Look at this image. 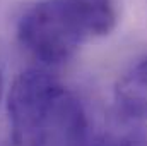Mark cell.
<instances>
[{"mask_svg":"<svg viewBox=\"0 0 147 146\" xmlns=\"http://www.w3.org/2000/svg\"><path fill=\"white\" fill-rule=\"evenodd\" d=\"M3 96V74H2V69H0V100Z\"/></svg>","mask_w":147,"mask_h":146,"instance_id":"8992f818","label":"cell"},{"mask_svg":"<svg viewBox=\"0 0 147 146\" xmlns=\"http://www.w3.org/2000/svg\"><path fill=\"white\" fill-rule=\"evenodd\" d=\"M7 112L14 146H92L84 103L46 71L28 69L14 79Z\"/></svg>","mask_w":147,"mask_h":146,"instance_id":"6da1fadb","label":"cell"},{"mask_svg":"<svg viewBox=\"0 0 147 146\" xmlns=\"http://www.w3.org/2000/svg\"><path fill=\"white\" fill-rule=\"evenodd\" d=\"M99 146H139V145L132 139H111V141H106V143H103Z\"/></svg>","mask_w":147,"mask_h":146,"instance_id":"5b68a950","label":"cell"},{"mask_svg":"<svg viewBox=\"0 0 147 146\" xmlns=\"http://www.w3.org/2000/svg\"><path fill=\"white\" fill-rule=\"evenodd\" d=\"M115 107L127 120H147V55L132 64L115 84Z\"/></svg>","mask_w":147,"mask_h":146,"instance_id":"3957f363","label":"cell"},{"mask_svg":"<svg viewBox=\"0 0 147 146\" xmlns=\"http://www.w3.org/2000/svg\"><path fill=\"white\" fill-rule=\"evenodd\" d=\"M84 19L91 38L106 36L116 26L118 12L115 0H70Z\"/></svg>","mask_w":147,"mask_h":146,"instance_id":"277c9868","label":"cell"},{"mask_svg":"<svg viewBox=\"0 0 147 146\" xmlns=\"http://www.w3.org/2000/svg\"><path fill=\"white\" fill-rule=\"evenodd\" d=\"M17 40L43 65L69 62L91 35L70 0H39L17 19Z\"/></svg>","mask_w":147,"mask_h":146,"instance_id":"7a4b0ae2","label":"cell"}]
</instances>
